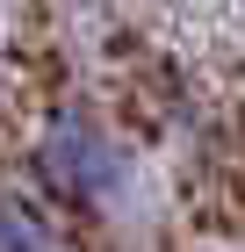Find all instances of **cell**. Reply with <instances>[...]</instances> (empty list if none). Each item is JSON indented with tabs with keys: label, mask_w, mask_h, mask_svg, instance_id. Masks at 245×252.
Masks as SVG:
<instances>
[{
	"label": "cell",
	"mask_w": 245,
	"mask_h": 252,
	"mask_svg": "<svg viewBox=\"0 0 245 252\" xmlns=\"http://www.w3.org/2000/svg\"><path fill=\"white\" fill-rule=\"evenodd\" d=\"M36 180L72 209H108L130 188V144L94 116H51L36 137Z\"/></svg>",
	"instance_id": "obj_1"
},
{
	"label": "cell",
	"mask_w": 245,
	"mask_h": 252,
	"mask_svg": "<svg viewBox=\"0 0 245 252\" xmlns=\"http://www.w3.org/2000/svg\"><path fill=\"white\" fill-rule=\"evenodd\" d=\"M58 238H65V231L51 223V209H43V202L0 188V245H58Z\"/></svg>",
	"instance_id": "obj_2"
}]
</instances>
